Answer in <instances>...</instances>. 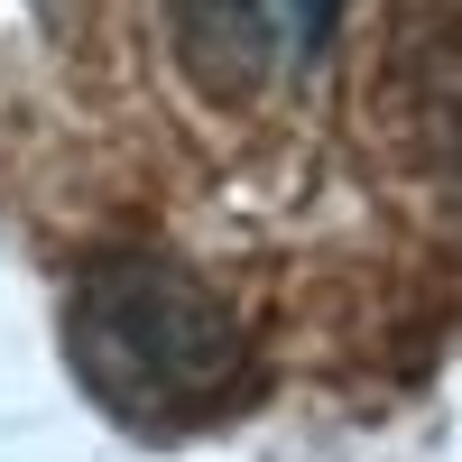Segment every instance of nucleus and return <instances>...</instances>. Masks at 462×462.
Segmentation results:
<instances>
[{"mask_svg":"<svg viewBox=\"0 0 462 462\" xmlns=\"http://www.w3.org/2000/svg\"><path fill=\"white\" fill-rule=\"evenodd\" d=\"M65 361L121 426L176 435L250 389V333L185 259L121 250L65 296Z\"/></svg>","mask_w":462,"mask_h":462,"instance_id":"nucleus-1","label":"nucleus"},{"mask_svg":"<svg viewBox=\"0 0 462 462\" xmlns=\"http://www.w3.org/2000/svg\"><path fill=\"white\" fill-rule=\"evenodd\" d=\"M342 0H176V56L204 93L250 102L324 56Z\"/></svg>","mask_w":462,"mask_h":462,"instance_id":"nucleus-2","label":"nucleus"}]
</instances>
